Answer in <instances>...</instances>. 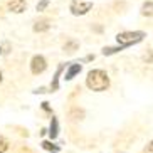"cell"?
Here are the masks:
<instances>
[{
    "label": "cell",
    "mask_w": 153,
    "mask_h": 153,
    "mask_svg": "<svg viewBox=\"0 0 153 153\" xmlns=\"http://www.w3.org/2000/svg\"><path fill=\"white\" fill-rule=\"evenodd\" d=\"M86 84L91 91H104L109 86V77L108 74L101 69H94L91 71L86 77Z\"/></svg>",
    "instance_id": "6da1fadb"
},
{
    "label": "cell",
    "mask_w": 153,
    "mask_h": 153,
    "mask_svg": "<svg viewBox=\"0 0 153 153\" xmlns=\"http://www.w3.org/2000/svg\"><path fill=\"white\" fill-rule=\"evenodd\" d=\"M143 37H145V32H121V34L116 36V41H118V44H121L123 47H126V45L140 42Z\"/></svg>",
    "instance_id": "7a4b0ae2"
},
{
    "label": "cell",
    "mask_w": 153,
    "mask_h": 153,
    "mask_svg": "<svg viewBox=\"0 0 153 153\" xmlns=\"http://www.w3.org/2000/svg\"><path fill=\"white\" fill-rule=\"evenodd\" d=\"M93 7V0H72L71 2V12L74 15H84Z\"/></svg>",
    "instance_id": "3957f363"
},
{
    "label": "cell",
    "mask_w": 153,
    "mask_h": 153,
    "mask_svg": "<svg viewBox=\"0 0 153 153\" xmlns=\"http://www.w3.org/2000/svg\"><path fill=\"white\" fill-rule=\"evenodd\" d=\"M45 68H47V64H45V59L42 57V56H36V57H32V61H30V71L34 72V74H41V72H44Z\"/></svg>",
    "instance_id": "277c9868"
},
{
    "label": "cell",
    "mask_w": 153,
    "mask_h": 153,
    "mask_svg": "<svg viewBox=\"0 0 153 153\" xmlns=\"http://www.w3.org/2000/svg\"><path fill=\"white\" fill-rule=\"evenodd\" d=\"M25 7H27L25 0H10V2H9V10H10V12H15V14L24 12Z\"/></svg>",
    "instance_id": "5b68a950"
},
{
    "label": "cell",
    "mask_w": 153,
    "mask_h": 153,
    "mask_svg": "<svg viewBox=\"0 0 153 153\" xmlns=\"http://www.w3.org/2000/svg\"><path fill=\"white\" fill-rule=\"evenodd\" d=\"M77 72H81V64H72L71 68L68 69V72H66V76H64V77L69 81V79H72V77L76 76Z\"/></svg>",
    "instance_id": "8992f818"
},
{
    "label": "cell",
    "mask_w": 153,
    "mask_h": 153,
    "mask_svg": "<svg viewBox=\"0 0 153 153\" xmlns=\"http://www.w3.org/2000/svg\"><path fill=\"white\" fill-rule=\"evenodd\" d=\"M59 128H57V120L56 118H52V123H51V131H49V135H51V138H56L57 136V133H59Z\"/></svg>",
    "instance_id": "52a82bcc"
},
{
    "label": "cell",
    "mask_w": 153,
    "mask_h": 153,
    "mask_svg": "<svg viewBox=\"0 0 153 153\" xmlns=\"http://www.w3.org/2000/svg\"><path fill=\"white\" fill-rule=\"evenodd\" d=\"M7 148H9V141L4 138V136L0 135V153H4L7 152Z\"/></svg>",
    "instance_id": "ba28073f"
},
{
    "label": "cell",
    "mask_w": 153,
    "mask_h": 153,
    "mask_svg": "<svg viewBox=\"0 0 153 153\" xmlns=\"http://www.w3.org/2000/svg\"><path fill=\"white\" fill-rule=\"evenodd\" d=\"M45 29H49V24L44 20V22H37V24H36V27H34V30L39 32V30H45Z\"/></svg>",
    "instance_id": "9c48e42d"
},
{
    "label": "cell",
    "mask_w": 153,
    "mask_h": 153,
    "mask_svg": "<svg viewBox=\"0 0 153 153\" xmlns=\"http://www.w3.org/2000/svg\"><path fill=\"white\" fill-rule=\"evenodd\" d=\"M42 146H44L45 150H49V152H54V153H57V152H59V148H57V146H54V145H51L49 141H44V143H42Z\"/></svg>",
    "instance_id": "30bf717a"
},
{
    "label": "cell",
    "mask_w": 153,
    "mask_h": 153,
    "mask_svg": "<svg viewBox=\"0 0 153 153\" xmlns=\"http://www.w3.org/2000/svg\"><path fill=\"white\" fill-rule=\"evenodd\" d=\"M143 15H152V2H148V4L143 5Z\"/></svg>",
    "instance_id": "8fae6325"
},
{
    "label": "cell",
    "mask_w": 153,
    "mask_h": 153,
    "mask_svg": "<svg viewBox=\"0 0 153 153\" xmlns=\"http://www.w3.org/2000/svg\"><path fill=\"white\" fill-rule=\"evenodd\" d=\"M45 5H47V0H42L41 4L37 5V10H42V9H44V7H45Z\"/></svg>",
    "instance_id": "7c38bea8"
},
{
    "label": "cell",
    "mask_w": 153,
    "mask_h": 153,
    "mask_svg": "<svg viewBox=\"0 0 153 153\" xmlns=\"http://www.w3.org/2000/svg\"><path fill=\"white\" fill-rule=\"evenodd\" d=\"M0 81H2V72H0Z\"/></svg>",
    "instance_id": "4fadbf2b"
},
{
    "label": "cell",
    "mask_w": 153,
    "mask_h": 153,
    "mask_svg": "<svg viewBox=\"0 0 153 153\" xmlns=\"http://www.w3.org/2000/svg\"><path fill=\"white\" fill-rule=\"evenodd\" d=\"M0 52H2V49H0Z\"/></svg>",
    "instance_id": "5bb4252c"
}]
</instances>
